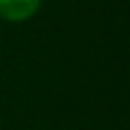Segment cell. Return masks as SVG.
Wrapping results in <instances>:
<instances>
[{"label":"cell","mask_w":130,"mask_h":130,"mask_svg":"<svg viewBox=\"0 0 130 130\" xmlns=\"http://www.w3.org/2000/svg\"><path fill=\"white\" fill-rule=\"evenodd\" d=\"M39 7V0H0V18L9 22L29 20Z\"/></svg>","instance_id":"cell-1"}]
</instances>
